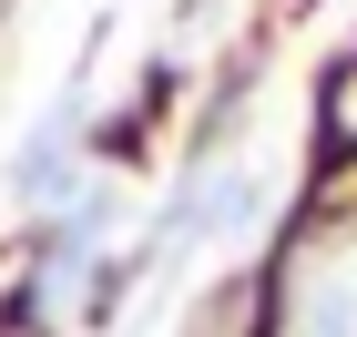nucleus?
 Returning <instances> with one entry per match:
<instances>
[{
  "label": "nucleus",
  "mask_w": 357,
  "mask_h": 337,
  "mask_svg": "<svg viewBox=\"0 0 357 337\" xmlns=\"http://www.w3.org/2000/svg\"><path fill=\"white\" fill-rule=\"evenodd\" d=\"M92 235H102V195H72L61 225H52V246H41V276L72 286V276H82V255H92Z\"/></svg>",
  "instance_id": "obj_2"
},
{
  "label": "nucleus",
  "mask_w": 357,
  "mask_h": 337,
  "mask_svg": "<svg viewBox=\"0 0 357 337\" xmlns=\"http://www.w3.org/2000/svg\"><path fill=\"white\" fill-rule=\"evenodd\" d=\"M72 143H82V112L72 103L52 123H31V143L10 153V195L21 204H72Z\"/></svg>",
  "instance_id": "obj_1"
}]
</instances>
